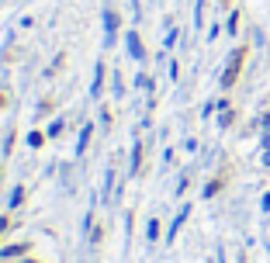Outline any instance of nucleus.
Wrapping results in <instances>:
<instances>
[{
  "mask_svg": "<svg viewBox=\"0 0 270 263\" xmlns=\"http://www.w3.org/2000/svg\"><path fill=\"white\" fill-rule=\"evenodd\" d=\"M243 63H246V49H236V52H232V59H229V66H225V73H222V87H232V83L239 80Z\"/></svg>",
  "mask_w": 270,
  "mask_h": 263,
  "instance_id": "f257e3e1",
  "label": "nucleus"
},
{
  "mask_svg": "<svg viewBox=\"0 0 270 263\" xmlns=\"http://www.w3.org/2000/svg\"><path fill=\"white\" fill-rule=\"evenodd\" d=\"M28 142H31V145H42V142H45V135H42V132H31V135H28Z\"/></svg>",
  "mask_w": 270,
  "mask_h": 263,
  "instance_id": "f03ea898",
  "label": "nucleus"
},
{
  "mask_svg": "<svg viewBox=\"0 0 270 263\" xmlns=\"http://www.w3.org/2000/svg\"><path fill=\"white\" fill-rule=\"evenodd\" d=\"M24 250H28V246H10V250H7V253H3V257H21V253H24Z\"/></svg>",
  "mask_w": 270,
  "mask_h": 263,
  "instance_id": "7ed1b4c3",
  "label": "nucleus"
},
{
  "mask_svg": "<svg viewBox=\"0 0 270 263\" xmlns=\"http://www.w3.org/2000/svg\"><path fill=\"white\" fill-rule=\"evenodd\" d=\"M3 229H7V218H0V236H3Z\"/></svg>",
  "mask_w": 270,
  "mask_h": 263,
  "instance_id": "20e7f679",
  "label": "nucleus"
},
{
  "mask_svg": "<svg viewBox=\"0 0 270 263\" xmlns=\"http://www.w3.org/2000/svg\"><path fill=\"white\" fill-rule=\"evenodd\" d=\"M264 208H267V211H270V194H267V197H264Z\"/></svg>",
  "mask_w": 270,
  "mask_h": 263,
  "instance_id": "39448f33",
  "label": "nucleus"
}]
</instances>
